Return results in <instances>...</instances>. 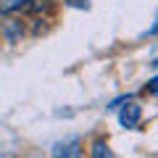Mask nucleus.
I'll list each match as a JSON object with an SVG mask.
<instances>
[{
	"mask_svg": "<svg viewBox=\"0 0 158 158\" xmlns=\"http://www.w3.org/2000/svg\"><path fill=\"white\" fill-rule=\"evenodd\" d=\"M71 6H77V8H87V0H69Z\"/></svg>",
	"mask_w": 158,
	"mask_h": 158,
	"instance_id": "nucleus-5",
	"label": "nucleus"
},
{
	"mask_svg": "<svg viewBox=\"0 0 158 158\" xmlns=\"http://www.w3.org/2000/svg\"><path fill=\"white\" fill-rule=\"evenodd\" d=\"M90 156L92 158H113V153H111V148H108L103 140H95L92 148H90Z\"/></svg>",
	"mask_w": 158,
	"mask_h": 158,
	"instance_id": "nucleus-3",
	"label": "nucleus"
},
{
	"mask_svg": "<svg viewBox=\"0 0 158 158\" xmlns=\"http://www.w3.org/2000/svg\"><path fill=\"white\" fill-rule=\"evenodd\" d=\"M53 158H85V156H82V150H79V142L71 140V142H61V145H56Z\"/></svg>",
	"mask_w": 158,
	"mask_h": 158,
	"instance_id": "nucleus-2",
	"label": "nucleus"
},
{
	"mask_svg": "<svg viewBox=\"0 0 158 158\" xmlns=\"http://www.w3.org/2000/svg\"><path fill=\"white\" fill-rule=\"evenodd\" d=\"M153 63H156V66H158V58H156V61H153Z\"/></svg>",
	"mask_w": 158,
	"mask_h": 158,
	"instance_id": "nucleus-7",
	"label": "nucleus"
},
{
	"mask_svg": "<svg viewBox=\"0 0 158 158\" xmlns=\"http://www.w3.org/2000/svg\"><path fill=\"white\" fill-rule=\"evenodd\" d=\"M148 90H150V92H158V77L150 82V87H148Z\"/></svg>",
	"mask_w": 158,
	"mask_h": 158,
	"instance_id": "nucleus-6",
	"label": "nucleus"
},
{
	"mask_svg": "<svg viewBox=\"0 0 158 158\" xmlns=\"http://www.w3.org/2000/svg\"><path fill=\"white\" fill-rule=\"evenodd\" d=\"M140 118H142V108L137 106V103H129V106L121 108V113H118V121L124 127H137L140 124Z\"/></svg>",
	"mask_w": 158,
	"mask_h": 158,
	"instance_id": "nucleus-1",
	"label": "nucleus"
},
{
	"mask_svg": "<svg viewBox=\"0 0 158 158\" xmlns=\"http://www.w3.org/2000/svg\"><path fill=\"white\" fill-rule=\"evenodd\" d=\"M29 0H0V16H6V13H13L19 11L21 6H27Z\"/></svg>",
	"mask_w": 158,
	"mask_h": 158,
	"instance_id": "nucleus-4",
	"label": "nucleus"
}]
</instances>
